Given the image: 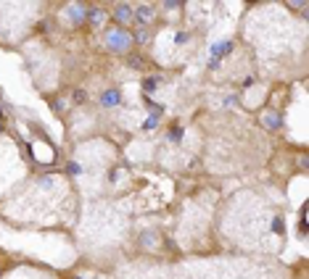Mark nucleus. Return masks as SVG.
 Segmentation results:
<instances>
[{
  "label": "nucleus",
  "instance_id": "f257e3e1",
  "mask_svg": "<svg viewBox=\"0 0 309 279\" xmlns=\"http://www.w3.org/2000/svg\"><path fill=\"white\" fill-rule=\"evenodd\" d=\"M132 45H135L132 42V34L124 29V27H114V29L106 32V48L111 53H127Z\"/></svg>",
  "mask_w": 309,
  "mask_h": 279
},
{
  "label": "nucleus",
  "instance_id": "7ed1b4c3",
  "mask_svg": "<svg viewBox=\"0 0 309 279\" xmlns=\"http://www.w3.org/2000/svg\"><path fill=\"white\" fill-rule=\"evenodd\" d=\"M66 16H69V21H72L74 27L85 24V19H87V6H85V3H72V6L66 8Z\"/></svg>",
  "mask_w": 309,
  "mask_h": 279
},
{
  "label": "nucleus",
  "instance_id": "423d86ee",
  "mask_svg": "<svg viewBox=\"0 0 309 279\" xmlns=\"http://www.w3.org/2000/svg\"><path fill=\"white\" fill-rule=\"evenodd\" d=\"M114 19L119 21V27H124L127 21H132V6L130 3H117L114 6Z\"/></svg>",
  "mask_w": 309,
  "mask_h": 279
},
{
  "label": "nucleus",
  "instance_id": "20e7f679",
  "mask_svg": "<svg viewBox=\"0 0 309 279\" xmlns=\"http://www.w3.org/2000/svg\"><path fill=\"white\" fill-rule=\"evenodd\" d=\"M106 16H109V14H106L100 6H87V19H85V24H90V27H103Z\"/></svg>",
  "mask_w": 309,
  "mask_h": 279
},
{
  "label": "nucleus",
  "instance_id": "6e6552de",
  "mask_svg": "<svg viewBox=\"0 0 309 279\" xmlns=\"http://www.w3.org/2000/svg\"><path fill=\"white\" fill-rule=\"evenodd\" d=\"M230 50H233V42H230V40H222V42H217L214 48H212V55H214V61H212V63H217L222 55H227Z\"/></svg>",
  "mask_w": 309,
  "mask_h": 279
},
{
  "label": "nucleus",
  "instance_id": "f8f14e48",
  "mask_svg": "<svg viewBox=\"0 0 309 279\" xmlns=\"http://www.w3.org/2000/svg\"><path fill=\"white\" fill-rule=\"evenodd\" d=\"M37 187L50 190V187H53V177H42V179H37Z\"/></svg>",
  "mask_w": 309,
  "mask_h": 279
},
{
  "label": "nucleus",
  "instance_id": "39448f33",
  "mask_svg": "<svg viewBox=\"0 0 309 279\" xmlns=\"http://www.w3.org/2000/svg\"><path fill=\"white\" fill-rule=\"evenodd\" d=\"M100 106L103 108H114V106H122V90L111 87L106 92H100Z\"/></svg>",
  "mask_w": 309,
  "mask_h": 279
},
{
  "label": "nucleus",
  "instance_id": "9b49d317",
  "mask_svg": "<svg viewBox=\"0 0 309 279\" xmlns=\"http://www.w3.org/2000/svg\"><path fill=\"white\" fill-rule=\"evenodd\" d=\"M132 42H148V29L145 27H137L132 34Z\"/></svg>",
  "mask_w": 309,
  "mask_h": 279
},
{
  "label": "nucleus",
  "instance_id": "2eb2a0df",
  "mask_svg": "<svg viewBox=\"0 0 309 279\" xmlns=\"http://www.w3.org/2000/svg\"><path fill=\"white\" fill-rule=\"evenodd\" d=\"M50 108H53V111H64V108H66V103H64L61 98H59V100H50Z\"/></svg>",
  "mask_w": 309,
  "mask_h": 279
},
{
  "label": "nucleus",
  "instance_id": "9d476101",
  "mask_svg": "<svg viewBox=\"0 0 309 279\" xmlns=\"http://www.w3.org/2000/svg\"><path fill=\"white\" fill-rule=\"evenodd\" d=\"M159 82H162V77H148L145 82H143V90H145V92H153V90L159 87Z\"/></svg>",
  "mask_w": 309,
  "mask_h": 279
},
{
  "label": "nucleus",
  "instance_id": "4468645a",
  "mask_svg": "<svg viewBox=\"0 0 309 279\" xmlns=\"http://www.w3.org/2000/svg\"><path fill=\"white\" fill-rule=\"evenodd\" d=\"M180 6H182V0H164V8H169V11H175Z\"/></svg>",
  "mask_w": 309,
  "mask_h": 279
},
{
  "label": "nucleus",
  "instance_id": "f03ea898",
  "mask_svg": "<svg viewBox=\"0 0 309 279\" xmlns=\"http://www.w3.org/2000/svg\"><path fill=\"white\" fill-rule=\"evenodd\" d=\"M132 19H135L140 27H148V24H151V21L156 19V8H153L151 3H143V6L132 8Z\"/></svg>",
  "mask_w": 309,
  "mask_h": 279
},
{
  "label": "nucleus",
  "instance_id": "0eeeda50",
  "mask_svg": "<svg viewBox=\"0 0 309 279\" xmlns=\"http://www.w3.org/2000/svg\"><path fill=\"white\" fill-rule=\"evenodd\" d=\"M262 124L270 126V129H280V126H283V119H280L278 111H265V116H262Z\"/></svg>",
  "mask_w": 309,
  "mask_h": 279
},
{
  "label": "nucleus",
  "instance_id": "1a4fd4ad",
  "mask_svg": "<svg viewBox=\"0 0 309 279\" xmlns=\"http://www.w3.org/2000/svg\"><path fill=\"white\" fill-rule=\"evenodd\" d=\"M127 66L135 68V72H143V66H145V58L140 53H130L127 55Z\"/></svg>",
  "mask_w": 309,
  "mask_h": 279
},
{
  "label": "nucleus",
  "instance_id": "dca6fc26",
  "mask_svg": "<svg viewBox=\"0 0 309 279\" xmlns=\"http://www.w3.org/2000/svg\"><path fill=\"white\" fill-rule=\"evenodd\" d=\"M182 137V129L180 126H172V132H169V140H180Z\"/></svg>",
  "mask_w": 309,
  "mask_h": 279
},
{
  "label": "nucleus",
  "instance_id": "ddd939ff",
  "mask_svg": "<svg viewBox=\"0 0 309 279\" xmlns=\"http://www.w3.org/2000/svg\"><path fill=\"white\" fill-rule=\"evenodd\" d=\"M87 100V92L85 90H74V103H85Z\"/></svg>",
  "mask_w": 309,
  "mask_h": 279
},
{
  "label": "nucleus",
  "instance_id": "a211bd4d",
  "mask_svg": "<svg viewBox=\"0 0 309 279\" xmlns=\"http://www.w3.org/2000/svg\"><path fill=\"white\" fill-rule=\"evenodd\" d=\"M77 279H79V276H77Z\"/></svg>",
  "mask_w": 309,
  "mask_h": 279
},
{
  "label": "nucleus",
  "instance_id": "f3484780",
  "mask_svg": "<svg viewBox=\"0 0 309 279\" xmlns=\"http://www.w3.org/2000/svg\"><path fill=\"white\" fill-rule=\"evenodd\" d=\"M66 171H69V174H82V166H79V164H69Z\"/></svg>",
  "mask_w": 309,
  "mask_h": 279
}]
</instances>
